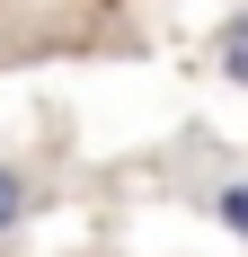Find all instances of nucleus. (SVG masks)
I'll return each instance as SVG.
<instances>
[{
    "instance_id": "nucleus-1",
    "label": "nucleus",
    "mask_w": 248,
    "mask_h": 257,
    "mask_svg": "<svg viewBox=\"0 0 248 257\" xmlns=\"http://www.w3.org/2000/svg\"><path fill=\"white\" fill-rule=\"evenodd\" d=\"M213 71H222L230 89H248V0L230 9L222 27H213Z\"/></svg>"
},
{
    "instance_id": "nucleus-2",
    "label": "nucleus",
    "mask_w": 248,
    "mask_h": 257,
    "mask_svg": "<svg viewBox=\"0 0 248 257\" xmlns=\"http://www.w3.org/2000/svg\"><path fill=\"white\" fill-rule=\"evenodd\" d=\"M27 213H36V178H27L18 160H0V239H18Z\"/></svg>"
},
{
    "instance_id": "nucleus-3",
    "label": "nucleus",
    "mask_w": 248,
    "mask_h": 257,
    "mask_svg": "<svg viewBox=\"0 0 248 257\" xmlns=\"http://www.w3.org/2000/svg\"><path fill=\"white\" fill-rule=\"evenodd\" d=\"M204 213H213V222H222V231H230V239L248 248V178H213V195H204Z\"/></svg>"
}]
</instances>
